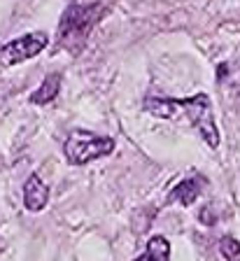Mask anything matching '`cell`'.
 I'll use <instances>...</instances> for the list:
<instances>
[{"label": "cell", "mask_w": 240, "mask_h": 261, "mask_svg": "<svg viewBox=\"0 0 240 261\" xmlns=\"http://www.w3.org/2000/svg\"><path fill=\"white\" fill-rule=\"evenodd\" d=\"M61 75L59 72H49V75H44V80H42V84H40L38 89H35L31 96H28V100L33 105H49V103H54L56 98H59V93H61Z\"/></svg>", "instance_id": "obj_7"}, {"label": "cell", "mask_w": 240, "mask_h": 261, "mask_svg": "<svg viewBox=\"0 0 240 261\" xmlns=\"http://www.w3.org/2000/svg\"><path fill=\"white\" fill-rule=\"evenodd\" d=\"M133 261H170V240L166 236H152L147 240V250Z\"/></svg>", "instance_id": "obj_8"}, {"label": "cell", "mask_w": 240, "mask_h": 261, "mask_svg": "<svg viewBox=\"0 0 240 261\" xmlns=\"http://www.w3.org/2000/svg\"><path fill=\"white\" fill-rule=\"evenodd\" d=\"M47 203H49V187L44 185L38 173L28 175L23 182V207L28 212H42Z\"/></svg>", "instance_id": "obj_5"}, {"label": "cell", "mask_w": 240, "mask_h": 261, "mask_svg": "<svg viewBox=\"0 0 240 261\" xmlns=\"http://www.w3.org/2000/svg\"><path fill=\"white\" fill-rule=\"evenodd\" d=\"M173 98H147L145 100V110H147L149 114H154V117H166V119H170L173 117Z\"/></svg>", "instance_id": "obj_9"}, {"label": "cell", "mask_w": 240, "mask_h": 261, "mask_svg": "<svg viewBox=\"0 0 240 261\" xmlns=\"http://www.w3.org/2000/svg\"><path fill=\"white\" fill-rule=\"evenodd\" d=\"M105 14L103 3H75L70 5L59 21V44L61 47L77 51L87 42L89 33L93 31V26L98 23V19Z\"/></svg>", "instance_id": "obj_1"}, {"label": "cell", "mask_w": 240, "mask_h": 261, "mask_svg": "<svg viewBox=\"0 0 240 261\" xmlns=\"http://www.w3.org/2000/svg\"><path fill=\"white\" fill-rule=\"evenodd\" d=\"M49 44L47 33H26L17 40H10L7 44L0 47V65H19L23 61L35 59L38 54H42Z\"/></svg>", "instance_id": "obj_4"}, {"label": "cell", "mask_w": 240, "mask_h": 261, "mask_svg": "<svg viewBox=\"0 0 240 261\" xmlns=\"http://www.w3.org/2000/svg\"><path fill=\"white\" fill-rule=\"evenodd\" d=\"M219 252L226 261H240V240L233 236H224L219 240Z\"/></svg>", "instance_id": "obj_10"}, {"label": "cell", "mask_w": 240, "mask_h": 261, "mask_svg": "<svg viewBox=\"0 0 240 261\" xmlns=\"http://www.w3.org/2000/svg\"><path fill=\"white\" fill-rule=\"evenodd\" d=\"M201 189H203V177H198V175L180 179L168 194V198H166V205H170V203H180L184 207L194 205L198 201V196H201Z\"/></svg>", "instance_id": "obj_6"}, {"label": "cell", "mask_w": 240, "mask_h": 261, "mask_svg": "<svg viewBox=\"0 0 240 261\" xmlns=\"http://www.w3.org/2000/svg\"><path fill=\"white\" fill-rule=\"evenodd\" d=\"M115 147H117L115 138L96 136L91 130L77 128L66 138L63 154H66V161L70 166H87L91 161L110 156V154L115 152Z\"/></svg>", "instance_id": "obj_2"}, {"label": "cell", "mask_w": 240, "mask_h": 261, "mask_svg": "<svg viewBox=\"0 0 240 261\" xmlns=\"http://www.w3.org/2000/svg\"><path fill=\"white\" fill-rule=\"evenodd\" d=\"M173 105L184 110L189 124L198 130V136L203 138V142L210 149H217L219 142H222V136H219L217 121H215V110H212L210 96L207 93H194L189 98H173Z\"/></svg>", "instance_id": "obj_3"}]
</instances>
